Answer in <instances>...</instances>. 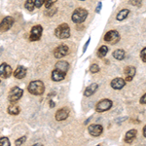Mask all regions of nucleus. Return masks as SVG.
I'll use <instances>...</instances> for the list:
<instances>
[{"label": "nucleus", "instance_id": "f257e3e1", "mask_svg": "<svg viewBox=\"0 0 146 146\" xmlns=\"http://www.w3.org/2000/svg\"><path fill=\"white\" fill-rule=\"evenodd\" d=\"M27 91L31 95L41 96L45 91V86H44L43 82L40 81V80H34V81L30 82L29 85H28Z\"/></svg>", "mask_w": 146, "mask_h": 146}, {"label": "nucleus", "instance_id": "f03ea898", "mask_svg": "<svg viewBox=\"0 0 146 146\" xmlns=\"http://www.w3.org/2000/svg\"><path fill=\"white\" fill-rule=\"evenodd\" d=\"M87 17H88V11L85 10L83 8H78L73 12V14L71 16V20L73 23L79 25V23H83L87 19Z\"/></svg>", "mask_w": 146, "mask_h": 146}, {"label": "nucleus", "instance_id": "7ed1b4c3", "mask_svg": "<svg viewBox=\"0 0 146 146\" xmlns=\"http://www.w3.org/2000/svg\"><path fill=\"white\" fill-rule=\"evenodd\" d=\"M55 35L58 39H67L70 36V28L67 23H62L55 30Z\"/></svg>", "mask_w": 146, "mask_h": 146}, {"label": "nucleus", "instance_id": "20e7f679", "mask_svg": "<svg viewBox=\"0 0 146 146\" xmlns=\"http://www.w3.org/2000/svg\"><path fill=\"white\" fill-rule=\"evenodd\" d=\"M112 100H108V98H104V100L98 101L96 105V111L98 112V113H101V112H105L107 110H109L110 108L112 107Z\"/></svg>", "mask_w": 146, "mask_h": 146}, {"label": "nucleus", "instance_id": "39448f33", "mask_svg": "<svg viewBox=\"0 0 146 146\" xmlns=\"http://www.w3.org/2000/svg\"><path fill=\"white\" fill-rule=\"evenodd\" d=\"M23 95V90L19 88V87H14V88L11 89L10 93H9L8 100L10 102H16L20 98H22Z\"/></svg>", "mask_w": 146, "mask_h": 146}, {"label": "nucleus", "instance_id": "423d86ee", "mask_svg": "<svg viewBox=\"0 0 146 146\" xmlns=\"http://www.w3.org/2000/svg\"><path fill=\"white\" fill-rule=\"evenodd\" d=\"M120 40V34L116 30H110L104 35V41L109 42L112 45H115Z\"/></svg>", "mask_w": 146, "mask_h": 146}, {"label": "nucleus", "instance_id": "0eeeda50", "mask_svg": "<svg viewBox=\"0 0 146 146\" xmlns=\"http://www.w3.org/2000/svg\"><path fill=\"white\" fill-rule=\"evenodd\" d=\"M42 32H43V28L41 25H35L31 28L29 40L30 41H38L42 36Z\"/></svg>", "mask_w": 146, "mask_h": 146}, {"label": "nucleus", "instance_id": "6e6552de", "mask_svg": "<svg viewBox=\"0 0 146 146\" xmlns=\"http://www.w3.org/2000/svg\"><path fill=\"white\" fill-rule=\"evenodd\" d=\"M69 53V48L66 45H60L58 47H56L54 51V56L56 58H62L63 56H67Z\"/></svg>", "mask_w": 146, "mask_h": 146}, {"label": "nucleus", "instance_id": "1a4fd4ad", "mask_svg": "<svg viewBox=\"0 0 146 146\" xmlns=\"http://www.w3.org/2000/svg\"><path fill=\"white\" fill-rule=\"evenodd\" d=\"M14 23H15V21L12 17H5L2 20V22L0 23V31L5 32L7 30H9L13 27Z\"/></svg>", "mask_w": 146, "mask_h": 146}, {"label": "nucleus", "instance_id": "9d476101", "mask_svg": "<svg viewBox=\"0 0 146 146\" xmlns=\"http://www.w3.org/2000/svg\"><path fill=\"white\" fill-rule=\"evenodd\" d=\"M88 131L92 136H100L103 133V127L98 124L90 125L88 128Z\"/></svg>", "mask_w": 146, "mask_h": 146}, {"label": "nucleus", "instance_id": "9b49d317", "mask_svg": "<svg viewBox=\"0 0 146 146\" xmlns=\"http://www.w3.org/2000/svg\"><path fill=\"white\" fill-rule=\"evenodd\" d=\"M12 74V68L9 64H7V63H2V64H0V77L1 78H9V77L11 76Z\"/></svg>", "mask_w": 146, "mask_h": 146}, {"label": "nucleus", "instance_id": "f8f14e48", "mask_svg": "<svg viewBox=\"0 0 146 146\" xmlns=\"http://www.w3.org/2000/svg\"><path fill=\"white\" fill-rule=\"evenodd\" d=\"M136 73V69L135 66H131V65H129V66H127L126 68L124 69V74H125V80H126V82H131V80L133 79V77H135Z\"/></svg>", "mask_w": 146, "mask_h": 146}, {"label": "nucleus", "instance_id": "ddd939ff", "mask_svg": "<svg viewBox=\"0 0 146 146\" xmlns=\"http://www.w3.org/2000/svg\"><path fill=\"white\" fill-rule=\"evenodd\" d=\"M110 85H111V87L114 90H122V89L126 86V80L123 78H120V77L114 78L111 81Z\"/></svg>", "mask_w": 146, "mask_h": 146}, {"label": "nucleus", "instance_id": "4468645a", "mask_svg": "<svg viewBox=\"0 0 146 146\" xmlns=\"http://www.w3.org/2000/svg\"><path fill=\"white\" fill-rule=\"evenodd\" d=\"M136 135H137V131L135 129H129V131H128L126 133V135H125V138H124V140H125V142L126 143H133V141L135 139V137H136Z\"/></svg>", "mask_w": 146, "mask_h": 146}, {"label": "nucleus", "instance_id": "2eb2a0df", "mask_svg": "<svg viewBox=\"0 0 146 146\" xmlns=\"http://www.w3.org/2000/svg\"><path fill=\"white\" fill-rule=\"evenodd\" d=\"M68 115H69V110L66 108H62V109L58 110L56 113V120L58 122L64 121L65 119H67Z\"/></svg>", "mask_w": 146, "mask_h": 146}, {"label": "nucleus", "instance_id": "dca6fc26", "mask_svg": "<svg viewBox=\"0 0 146 146\" xmlns=\"http://www.w3.org/2000/svg\"><path fill=\"white\" fill-rule=\"evenodd\" d=\"M65 75H66V73H63L55 68V69L53 70V72H52V80L55 82L62 81V80L65 78Z\"/></svg>", "mask_w": 146, "mask_h": 146}, {"label": "nucleus", "instance_id": "f3484780", "mask_svg": "<svg viewBox=\"0 0 146 146\" xmlns=\"http://www.w3.org/2000/svg\"><path fill=\"white\" fill-rule=\"evenodd\" d=\"M25 75H27V68L25 66H18L16 68V70L14 71V76H15V78L17 79H23L25 77Z\"/></svg>", "mask_w": 146, "mask_h": 146}, {"label": "nucleus", "instance_id": "a211bd4d", "mask_svg": "<svg viewBox=\"0 0 146 146\" xmlns=\"http://www.w3.org/2000/svg\"><path fill=\"white\" fill-rule=\"evenodd\" d=\"M55 68L63 73H66L68 68H69V63L67 62H65V60H60V62H58L56 63Z\"/></svg>", "mask_w": 146, "mask_h": 146}, {"label": "nucleus", "instance_id": "6ab92c4d", "mask_svg": "<svg viewBox=\"0 0 146 146\" xmlns=\"http://www.w3.org/2000/svg\"><path fill=\"white\" fill-rule=\"evenodd\" d=\"M98 85L96 83H93L91 84L90 86H88L86 88V90L84 92V96H93L94 94L96 93V91H98Z\"/></svg>", "mask_w": 146, "mask_h": 146}, {"label": "nucleus", "instance_id": "aec40b11", "mask_svg": "<svg viewBox=\"0 0 146 146\" xmlns=\"http://www.w3.org/2000/svg\"><path fill=\"white\" fill-rule=\"evenodd\" d=\"M113 58H116L117 60H123L125 58V56H126V53L123 49H117L113 52Z\"/></svg>", "mask_w": 146, "mask_h": 146}, {"label": "nucleus", "instance_id": "412c9836", "mask_svg": "<svg viewBox=\"0 0 146 146\" xmlns=\"http://www.w3.org/2000/svg\"><path fill=\"white\" fill-rule=\"evenodd\" d=\"M129 14V9H123V10H121L118 14H117V16H116L117 21H119V22H122V21H124L125 19L128 18Z\"/></svg>", "mask_w": 146, "mask_h": 146}, {"label": "nucleus", "instance_id": "4be33fe9", "mask_svg": "<svg viewBox=\"0 0 146 146\" xmlns=\"http://www.w3.org/2000/svg\"><path fill=\"white\" fill-rule=\"evenodd\" d=\"M7 111H8V113L10 115H18L19 113H20V107L16 104H11L8 106Z\"/></svg>", "mask_w": 146, "mask_h": 146}, {"label": "nucleus", "instance_id": "5701e85b", "mask_svg": "<svg viewBox=\"0 0 146 146\" xmlns=\"http://www.w3.org/2000/svg\"><path fill=\"white\" fill-rule=\"evenodd\" d=\"M107 53H108V47L103 45V46H101L100 49H98V58H104V56L107 55Z\"/></svg>", "mask_w": 146, "mask_h": 146}, {"label": "nucleus", "instance_id": "b1692460", "mask_svg": "<svg viewBox=\"0 0 146 146\" xmlns=\"http://www.w3.org/2000/svg\"><path fill=\"white\" fill-rule=\"evenodd\" d=\"M25 8L29 12L33 11L34 8H35V4H34L33 0H27L25 3Z\"/></svg>", "mask_w": 146, "mask_h": 146}, {"label": "nucleus", "instance_id": "393cba45", "mask_svg": "<svg viewBox=\"0 0 146 146\" xmlns=\"http://www.w3.org/2000/svg\"><path fill=\"white\" fill-rule=\"evenodd\" d=\"M56 11H58V9L55 8V7L52 6V7H50V8H47V9H46V12H45V13H46V15H47V16H49V17H52L53 15H55Z\"/></svg>", "mask_w": 146, "mask_h": 146}, {"label": "nucleus", "instance_id": "a878e982", "mask_svg": "<svg viewBox=\"0 0 146 146\" xmlns=\"http://www.w3.org/2000/svg\"><path fill=\"white\" fill-rule=\"evenodd\" d=\"M0 145L2 146H9L10 145V141L7 137H0Z\"/></svg>", "mask_w": 146, "mask_h": 146}, {"label": "nucleus", "instance_id": "bb28decb", "mask_svg": "<svg viewBox=\"0 0 146 146\" xmlns=\"http://www.w3.org/2000/svg\"><path fill=\"white\" fill-rule=\"evenodd\" d=\"M100 66H98V64H92L91 65V67H90V71L92 73H98V72H100Z\"/></svg>", "mask_w": 146, "mask_h": 146}, {"label": "nucleus", "instance_id": "cd10ccee", "mask_svg": "<svg viewBox=\"0 0 146 146\" xmlns=\"http://www.w3.org/2000/svg\"><path fill=\"white\" fill-rule=\"evenodd\" d=\"M140 58L143 62H146V47L140 51Z\"/></svg>", "mask_w": 146, "mask_h": 146}, {"label": "nucleus", "instance_id": "c85d7f7f", "mask_svg": "<svg viewBox=\"0 0 146 146\" xmlns=\"http://www.w3.org/2000/svg\"><path fill=\"white\" fill-rule=\"evenodd\" d=\"M58 1V0H46L45 1V7H46V9L47 8H50V7H52L54 5V4L56 3V2Z\"/></svg>", "mask_w": 146, "mask_h": 146}, {"label": "nucleus", "instance_id": "c756f323", "mask_svg": "<svg viewBox=\"0 0 146 146\" xmlns=\"http://www.w3.org/2000/svg\"><path fill=\"white\" fill-rule=\"evenodd\" d=\"M25 140H27V137H25V136H22L21 138H19V139H17L15 141V144L16 145H22L25 142Z\"/></svg>", "mask_w": 146, "mask_h": 146}, {"label": "nucleus", "instance_id": "7c9ffc66", "mask_svg": "<svg viewBox=\"0 0 146 146\" xmlns=\"http://www.w3.org/2000/svg\"><path fill=\"white\" fill-rule=\"evenodd\" d=\"M46 0H35L34 1V4H35V7L36 8H40L44 3H45Z\"/></svg>", "mask_w": 146, "mask_h": 146}, {"label": "nucleus", "instance_id": "2f4dec72", "mask_svg": "<svg viewBox=\"0 0 146 146\" xmlns=\"http://www.w3.org/2000/svg\"><path fill=\"white\" fill-rule=\"evenodd\" d=\"M129 3H131V5H135V6L141 5V1H139V0H129Z\"/></svg>", "mask_w": 146, "mask_h": 146}, {"label": "nucleus", "instance_id": "473e14b6", "mask_svg": "<svg viewBox=\"0 0 146 146\" xmlns=\"http://www.w3.org/2000/svg\"><path fill=\"white\" fill-rule=\"evenodd\" d=\"M90 42H91V38H89L88 40H87L86 43H85V45H84V48H83V54L86 53V51H87V49H88V46H89V44H90Z\"/></svg>", "mask_w": 146, "mask_h": 146}, {"label": "nucleus", "instance_id": "72a5a7b5", "mask_svg": "<svg viewBox=\"0 0 146 146\" xmlns=\"http://www.w3.org/2000/svg\"><path fill=\"white\" fill-rule=\"evenodd\" d=\"M139 102L141 103V104H146V93L140 98Z\"/></svg>", "mask_w": 146, "mask_h": 146}, {"label": "nucleus", "instance_id": "f704fd0d", "mask_svg": "<svg viewBox=\"0 0 146 146\" xmlns=\"http://www.w3.org/2000/svg\"><path fill=\"white\" fill-rule=\"evenodd\" d=\"M101 7H102V3H101V2H98V7H96V13H100Z\"/></svg>", "mask_w": 146, "mask_h": 146}, {"label": "nucleus", "instance_id": "c9c22d12", "mask_svg": "<svg viewBox=\"0 0 146 146\" xmlns=\"http://www.w3.org/2000/svg\"><path fill=\"white\" fill-rule=\"evenodd\" d=\"M142 133H143V136L146 137V126L143 127V129H142Z\"/></svg>", "mask_w": 146, "mask_h": 146}, {"label": "nucleus", "instance_id": "e433bc0d", "mask_svg": "<svg viewBox=\"0 0 146 146\" xmlns=\"http://www.w3.org/2000/svg\"><path fill=\"white\" fill-rule=\"evenodd\" d=\"M49 103H50V107L53 108L54 106H55V102H54L53 100H50V102H49Z\"/></svg>", "mask_w": 146, "mask_h": 146}, {"label": "nucleus", "instance_id": "4c0bfd02", "mask_svg": "<svg viewBox=\"0 0 146 146\" xmlns=\"http://www.w3.org/2000/svg\"><path fill=\"white\" fill-rule=\"evenodd\" d=\"M80 1H85V0H80Z\"/></svg>", "mask_w": 146, "mask_h": 146}, {"label": "nucleus", "instance_id": "58836bf2", "mask_svg": "<svg viewBox=\"0 0 146 146\" xmlns=\"http://www.w3.org/2000/svg\"><path fill=\"white\" fill-rule=\"evenodd\" d=\"M0 83H1V81H0Z\"/></svg>", "mask_w": 146, "mask_h": 146}]
</instances>
